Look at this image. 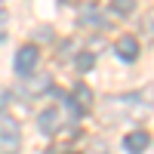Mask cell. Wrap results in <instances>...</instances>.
<instances>
[{
  "label": "cell",
  "instance_id": "cell-1",
  "mask_svg": "<svg viewBox=\"0 0 154 154\" xmlns=\"http://www.w3.org/2000/svg\"><path fill=\"white\" fill-rule=\"evenodd\" d=\"M22 148V126L12 117H0V154H19Z\"/></svg>",
  "mask_w": 154,
  "mask_h": 154
},
{
  "label": "cell",
  "instance_id": "cell-2",
  "mask_svg": "<svg viewBox=\"0 0 154 154\" xmlns=\"http://www.w3.org/2000/svg\"><path fill=\"white\" fill-rule=\"evenodd\" d=\"M37 59H40V53H37V46H34V43L22 46L19 53H16V71H19L22 77H28V74L34 71V65H37Z\"/></svg>",
  "mask_w": 154,
  "mask_h": 154
},
{
  "label": "cell",
  "instance_id": "cell-3",
  "mask_svg": "<svg viewBox=\"0 0 154 154\" xmlns=\"http://www.w3.org/2000/svg\"><path fill=\"white\" fill-rule=\"evenodd\" d=\"M37 126H40L43 136H56V133L62 130V114H59V108H46V111H40Z\"/></svg>",
  "mask_w": 154,
  "mask_h": 154
},
{
  "label": "cell",
  "instance_id": "cell-4",
  "mask_svg": "<svg viewBox=\"0 0 154 154\" xmlns=\"http://www.w3.org/2000/svg\"><path fill=\"white\" fill-rule=\"evenodd\" d=\"M148 145H151V136H148L145 130H136V133H130V136L123 139V148H126V154H142Z\"/></svg>",
  "mask_w": 154,
  "mask_h": 154
},
{
  "label": "cell",
  "instance_id": "cell-5",
  "mask_svg": "<svg viewBox=\"0 0 154 154\" xmlns=\"http://www.w3.org/2000/svg\"><path fill=\"white\" fill-rule=\"evenodd\" d=\"M71 108H74L77 114H86L89 108H93V93H89L86 86L77 83V86H74V96H71Z\"/></svg>",
  "mask_w": 154,
  "mask_h": 154
},
{
  "label": "cell",
  "instance_id": "cell-6",
  "mask_svg": "<svg viewBox=\"0 0 154 154\" xmlns=\"http://www.w3.org/2000/svg\"><path fill=\"white\" fill-rule=\"evenodd\" d=\"M114 53H117L123 62H136L139 59V40L136 37H120L117 46H114Z\"/></svg>",
  "mask_w": 154,
  "mask_h": 154
},
{
  "label": "cell",
  "instance_id": "cell-7",
  "mask_svg": "<svg viewBox=\"0 0 154 154\" xmlns=\"http://www.w3.org/2000/svg\"><path fill=\"white\" fill-rule=\"evenodd\" d=\"M80 25H86V28H99V25H105V22H102V12L96 6H83L80 9Z\"/></svg>",
  "mask_w": 154,
  "mask_h": 154
},
{
  "label": "cell",
  "instance_id": "cell-8",
  "mask_svg": "<svg viewBox=\"0 0 154 154\" xmlns=\"http://www.w3.org/2000/svg\"><path fill=\"white\" fill-rule=\"evenodd\" d=\"M111 9L120 12V16H130V12L136 9V0H111Z\"/></svg>",
  "mask_w": 154,
  "mask_h": 154
},
{
  "label": "cell",
  "instance_id": "cell-9",
  "mask_svg": "<svg viewBox=\"0 0 154 154\" xmlns=\"http://www.w3.org/2000/svg\"><path fill=\"white\" fill-rule=\"evenodd\" d=\"M93 65H96L93 53H80V56H77V71H93Z\"/></svg>",
  "mask_w": 154,
  "mask_h": 154
},
{
  "label": "cell",
  "instance_id": "cell-10",
  "mask_svg": "<svg viewBox=\"0 0 154 154\" xmlns=\"http://www.w3.org/2000/svg\"><path fill=\"white\" fill-rule=\"evenodd\" d=\"M46 86H49V77H46V74H40V77H34V80L28 83V93H31V96H37V93H40V89H46Z\"/></svg>",
  "mask_w": 154,
  "mask_h": 154
},
{
  "label": "cell",
  "instance_id": "cell-11",
  "mask_svg": "<svg viewBox=\"0 0 154 154\" xmlns=\"http://www.w3.org/2000/svg\"><path fill=\"white\" fill-rule=\"evenodd\" d=\"M9 99H12V96H9V89H0V111L9 105Z\"/></svg>",
  "mask_w": 154,
  "mask_h": 154
}]
</instances>
